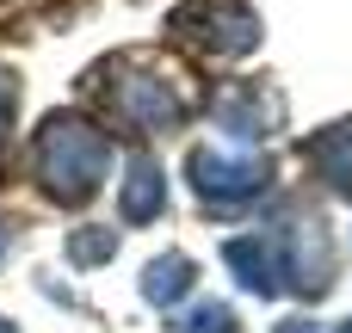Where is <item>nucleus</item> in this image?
Wrapping results in <instances>:
<instances>
[{"label":"nucleus","instance_id":"obj_1","mask_svg":"<svg viewBox=\"0 0 352 333\" xmlns=\"http://www.w3.org/2000/svg\"><path fill=\"white\" fill-rule=\"evenodd\" d=\"M37 179L50 185V198H62V204H87L93 192H99V179H105V167H111V142L93 130V124H80V117H68V111H56L43 130H37Z\"/></svg>","mask_w":352,"mask_h":333},{"label":"nucleus","instance_id":"obj_10","mask_svg":"<svg viewBox=\"0 0 352 333\" xmlns=\"http://www.w3.org/2000/svg\"><path fill=\"white\" fill-rule=\"evenodd\" d=\"M186 290H192V260H186V253H167V260H155V266L142 272V297H148L155 309L179 303Z\"/></svg>","mask_w":352,"mask_h":333},{"label":"nucleus","instance_id":"obj_16","mask_svg":"<svg viewBox=\"0 0 352 333\" xmlns=\"http://www.w3.org/2000/svg\"><path fill=\"white\" fill-rule=\"evenodd\" d=\"M334 333H352V321H340V328H334Z\"/></svg>","mask_w":352,"mask_h":333},{"label":"nucleus","instance_id":"obj_14","mask_svg":"<svg viewBox=\"0 0 352 333\" xmlns=\"http://www.w3.org/2000/svg\"><path fill=\"white\" fill-rule=\"evenodd\" d=\"M278 333H316V328H309V321H285Z\"/></svg>","mask_w":352,"mask_h":333},{"label":"nucleus","instance_id":"obj_12","mask_svg":"<svg viewBox=\"0 0 352 333\" xmlns=\"http://www.w3.org/2000/svg\"><path fill=\"white\" fill-rule=\"evenodd\" d=\"M167 333H235V309L229 303H198L192 315H179Z\"/></svg>","mask_w":352,"mask_h":333},{"label":"nucleus","instance_id":"obj_6","mask_svg":"<svg viewBox=\"0 0 352 333\" xmlns=\"http://www.w3.org/2000/svg\"><path fill=\"white\" fill-rule=\"evenodd\" d=\"M278 247H285V278H291L303 297L328 290V278H334V247L322 241V229H316V222L285 229V235H278Z\"/></svg>","mask_w":352,"mask_h":333},{"label":"nucleus","instance_id":"obj_3","mask_svg":"<svg viewBox=\"0 0 352 333\" xmlns=\"http://www.w3.org/2000/svg\"><path fill=\"white\" fill-rule=\"evenodd\" d=\"M186 173H192V192H198L204 204H248V198H260V192H266V161H254V154L192 148Z\"/></svg>","mask_w":352,"mask_h":333},{"label":"nucleus","instance_id":"obj_17","mask_svg":"<svg viewBox=\"0 0 352 333\" xmlns=\"http://www.w3.org/2000/svg\"><path fill=\"white\" fill-rule=\"evenodd\" d=\"M0 247H6V241H0Z\"/></svg>","mask_w":352,"mask_h":333},{"label":"nucleus","instance_id":"obj_5","mask_svg":"<svg viewBox=\"0 0 352 333\" xmlns=\"http://www.w3.org/2000/svg\"><path fill=\"white\" fill-rule=\"evenodd\" d=\"M223 260H229V272L254 290V297H278L291 278H285V247H278V235H235L229 247H223Z\"/></svg>","mask_w":352,"mask_h":333},{"label":"nucleus","instance_id":"obj_11","mask_svg":"<svg viewBox=\"0 0 352 333\" xmlns=\"http://www.w3.org/2000/svg\"><path fill=\"white\" fill-rule=\"evenodd\" d=\"M118 253V229H74L68 235V260L74 266H105Z\"/></svg>","mask_w":352,"mask_h":333},{"label":"nucleus","instance_id":"obj_9","mask_svg":"<svg viewBox=\"0 0 352 333\" xmlns=\"http://www.w3.org/2000/svg\"><path fill=\"white\" fill-rule=\"evenodd\" d=\"M309 161H316V173H322L334 192L352 198V117L346 124H328L322 136H309Z\"/></svg>","mask_w":352,"mask_h":333},{"label":"nucleus","instance_id":"obj_8","mask_svg":"<svg viewBox=\"0 0 352 333\" xmlns=\"http://www.w3.org/2000/svg\"><path fill=\"white\" fill-rule=\"evenodd\" d=\"M161 210H167V179H161V167L136 161L130 179H124V192H118V216L124 222H155Z\"/></svg>","mask_w":352,"mask_h":333},{"label":"nucleus","instance_id":"obj_4","mask_svg":"<svg viewBox=\"0 0 352 333\" xmlns=\"http://www.w3.org/2000/svg\"><path fill=\"white\" fill-rule=\"evenodd\" d=\"M111 105H118V117L130 130H173L192 111V93L179 80H167V74H130V80H118Z\"/></svg>","mask_w":352,"mask_h":333},{"label":"nucleus","instance_id":"obj_13","mask_svg":"<svg viewBox=\"0 0 352 333\" xmlns=\"http://www.w3.org/2000/svg\"><path fill=\"white\" fill-rule=\"evenodd\" d=\"M6 124H12V80L0 74V136H6Z\"/></svg>","mask_w":352,"mask_h":333},{"label":"nucleus","instance_id":"obj_7","mask_svg":"<svg viewBox=\"0 0 352 333\" xmlns=\"http://www.w3.org/2000/svg\"><path fill=\"white\" fill-rule=\"evenodd\" d=\"M217 124H223L235 142H260V136H272V124H278V99H272L266 87H229V93L217 99Z\"/></svg>","mask_w":352,"mask_h":333},{"label":"nucleus","instance_id":"obj_15","mask_svg":"<svg viewBox=\"0 0 352 333\" xmlns=\"http://www.w3.org/2000/svg\"><path fill=\"white\" fill-rule=\"evenodd\" d=\"M0 333H19V328H12V321H0Z\"/></svg>","mask_w":352,"mask_h":333},{"label":"nucleus","instance_id":"obj_2","mask_svg":"<svg viewBox=\"0 0 352 333\" xmlns=\"http://www.w3.org/2000/svg\"><path fill=\"white\" fill-rule=\"evenodd\" d=\"M173 37H186L204 56H248L260 43V19L241 0H186L173 12Z\"/></svg>","mask_w":352,"mask_h":333}]
</instances>
